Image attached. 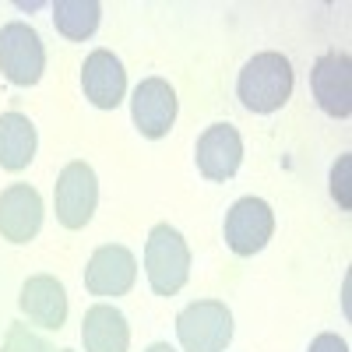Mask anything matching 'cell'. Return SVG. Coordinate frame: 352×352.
<instances>
[{
	"label": "cell",
	"mask_w": 352,
	"mask_h": 352,
	"mask_svg": "<svg viewBox=\"0 0 352 352\" xmlns=\"http://www.w3.org/2000/svg\"><path fill=\"white\" fill-rule=\"evenodd\" d=\"M236 96L250 113H275L292 96V64L289 56L268 50L243 64L236 78Z\"/></svg>",
	"instance_id": "cell-1"
},
{
	"label": "cell",
	"mask_w": 352,
	"mask_h": 352,
	"mask_svg": "<svg viewBox=\"0 0 352 352\" xmlns=\"http://www.w3.org/2000/svg\"><path fill=\"white\" fill-rule=\"evenodd\" d=\"M144 275L155 296H176L190 278V247L169 222H159L144 240Z\"/></svg>",
	"instance_id": "cell-2"
},
{
	"label": "cell",
	"mask_w": 352,
	"mask_h": 352,
	"mask_svg": "<svg viewBox=\"0 0 352 352\" xmlns=\"http://www.w3.org/2000/svg\"><path fill=\"white\" fill-rule=\"evenodd\" d=\"M176 338L184 352H226L232 342V314L219 300H197L176 317Z\"/></svg>",
	"instance_id": "cell-3"
},
{
	"label": "cell",
	"mask_w": 352,
	"mask_h": 352,
	"mask_svg": "<svg viewBox=\"0 0 352 352\" xmlns=\"http://www.w3.org/2000/svg\"><path fill=\"white\" fill-rule=\"evenodd\" d=\"M46 71V50L32 25L8 21L0 28V74L11 85H36Z\"/></svg>",
	"instance_id": "cell-4"
},
{
	"label": "cell",
	"mask_w": 352,
	"mask_h": 352,
	"mask_svg": "<svg viewBox=\"0 0 352 352\" xmlns=\"http://www.w3.org/2000/svg\"><path fill=\"white\" fill-rule=\"evenodd\" d=\"M96 204H99L96 169L88 162H67L64 173L56 176V190H53L56 222L64 229H85L96 215Z\"/></svg>",
	"instance_id": "cell-5"
},
{
	"label": "cell",
	"mask_w": 352,
	"mask_h": 352,
	"mask_svg": "<svg viewBox=\"0 0 352 352\" xmlns=\"http://www.w3.org/2000/svg\"><path fill=\"white\" fill-rule=\"evenodd\" d=\"M275 232V215H272V204L261 201V197H240L236 204L229 208L226 226H222V236L226 247L236 254V257H254L268 247Z\"/></svg>",
	"instance_id": "cell-6"
},
{
	"label": "cell",
	"mask_w": 352,
	"mask_h": 352,
	"mask_svg": "<svg viewBox=\"0 0 352 352\" xmlns=\"http://www.w3.org/2000/svg\"><path fill=\"white\" fill-rule=\"evenodd\" d=\"M134 278H138V261L127 247L120 243H106L92 254L85 268V289L92 296H102V300H116V296H127L134 289Z\"/></svg>",
	"instance_id": "cell-7"
},
{
	"label": "cell",
	"mask_w": 352,
	"mask_h": 352,
	"mask_svg": "<svg viewBox=\"0 0 352 352\" xmlns=\"http://www.w3.org/2000/svg\"><path fill=\"white\" fill-rule=\"evenodd\" d=\"M197 169L204 180H215V184H226L236 176L240 162H243V138L232 124H212L197 138Z\"/></svg>",
	"instance_id": "cell-8"
},
{
	"label": "cell",
	"mask_w": 352,
	"mask_h": 352,
	"mask_svg": "<svg viewBox=\"0 0 352 352\" xmlns=\"http://www.w3.org/2000/svg\"><path fill=\"white\" fill-rule=\"evenodd\" d=\"M310 88L317 106L328 116H345L352 113V60L349 53H324L310 71Z\"/></svg>",
	"instance_id": "cell-9"
},
{
	"label": "cell",
	"mask_w": 352,
	"mask_h": 352,
	"mask_svg": "<svg viewBox=\"0 0 352 352\" xmlns=\"http://www.w3.org/2000/svg\"><path fill=\"white\" fill-rule=\"evenodd\" d=\"M131 116H134V127L144 138H152V141L166 138L173 131V120H176L173 85L162 81V78H144L131 96Z\"/></svg>",
	"instance_id": "cell-10"
},
{
	"label": "cell",
	"mask_w": 352,
	"mask_h": 352,
	"mask_svg": "<svg viewBox=\"0 0 352 352\" xmlns=\"http://www.w3.org/2000/svg\"><path fill=\"white\" fill-rule=\"evenodd\" d=\"M81 88H85V99L96 109H116L127 92V71L120 56L109 50H92L81 67Z\"/></svg>",
	"instance_id": "cell-11"
},
{
	"label": "cell",
	"mask_w": 352,
	"mask_h": 352,
	"mask_svg": "<svg viewBox=\"0 0 352 352\" xmlns=\"http://www.w3.org/2000/svg\"><path fill=\"white\" fill-rule=\"evenodd\" d=\"M43 229V197L28 184H11L0 194V236L8 243H28Z\"/></svg>",
	"instance_id": "cell-12"
},
{
	"label": "cell",
	"mask_w": 352,
	"mask_h": 352,
	"mask_svg": "<svg viewBox=\"0 0 352 352\" xmlns=\"http://www.w3.org/2000/svg\"><path fill=\"white\" fill-rule=\"evenodd\" d=\"M18 307L32 324H39L46 331H60L67 320V292L53 275H32L21 285Z\"/></svg>",
	"instance_id": "cell-13"
},
{
	"label": "cell",
	"mask_w": 352,
	"mask_h": 352,
	"mask_svg": "<svg viewBox=\"0 0 352 352\" xmlns=\"http://www.w3.org/2000/svg\"><path fill=\"white\" fill-rule=\"evenodd\" d=\"M81 342H85V352H127L131 345L127 317L109 303L88 307L81 320Z\"/></svg>",
	"instance_id": "cell-14"
},
{
	"label": "cell",
	"mask_w": 352,
	"mask_h": 352,
	"mask_svg": "<svg viewBox=\"0 0 352 352\" xmlns=\"http://www.w3.org/2000/svg\"><path fill=\"white\" fill-rule=\"evenodd\" d=\"M36 127L21 113H4L0 116V166L8 173H21L36 159Z\"/></svg>",
	"instance_id": "cell-15"
},
{
	"label": "cell",
	"mask_w": 352,
	"mask_h": 352,
	"mask_svg": "<svg viewBox=\"0 0 352 352\" xmlns=\"http://www.w3.org/2000/svg\"><path fill=\"white\" fill-rule=\"evenodd\" d=\"M99 18H102V8L96 0H56L53 4L56 32L71 43H85L99 28Z\"/></svg>",
	"instance_id": "cell-16"
},
{
	"label": "cell",
	"mask_w": 352,
	"mask_h": 352,
	"mask_svg": "<svg viewBox=\"0 0 352 352\" xmlns=\"http://www.w3.org/2000/svg\"><path fill=\"white\" fill-rule=\"evenodd\" d=\"M0 352H53V345L43 335H36L28 324H11L8 335H4V349H0Z\"/></svg>",
	"instance_id": "cell-17"
},
{
	"label": "cell",
	"mask_w": 352,
	"mask_h": 352,
	"mask_svg": "<svg viewBox=\"0 0 352 352\" xmlns=\"http://www.w3.org/2000/svg\"><path fill=\"white\" fill-rule=\"evenodd\" d=\"M349 166H352V159L342 155V159L335 162V169H331V194H335V201L342 204V208H352V194H349Z\"/></svg>",
	"instance_id": "cell-18"
},
{
	"label": "cell",
	"mask_w": 352,
	"mask_h": 352,
	"mask_svg": "<svg viewBox=\"0 0 352 352\" xmlns=\"http://www.w3.org/2000/svg\"><path fill=\"white\" fill-rule=\"evenodd\" d=\"M307 352H349V345H345V338H338V335L324 331V335H317V338L310 342V349H307Z\"/></svg>",
	"instance_id": "cell-19"
},
{
	"label": "cell",
	"mask_w": 352,
	"mask_h": 352,
	"mask_svg": "<svg viewBox=\"0 0 352 352\" xmlns=\"http://www.w3.org/2000/svg\"><path fill=\"white\" fill-rule=\"evenodd\" d=\"M144 352H176L169 342H155V345H148V349H144Z\"/></svg>",
	"instance_id": "cell-20"
},
{
	"label": "cell",
	"mask_w": 352,
	"mask_h": 352,
	"mask_svg": "<svg viewBox=\"0 0 352 352\" xmlns=\"http://www.w3.org/2000/svg\"><path fill=\"white\" fill-rule=\"evenodd\" d=\"M56 352H71V349H56Z\"/></svg>",
	"instance_id": "cell-21"
}]
</instances>
